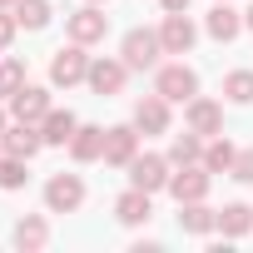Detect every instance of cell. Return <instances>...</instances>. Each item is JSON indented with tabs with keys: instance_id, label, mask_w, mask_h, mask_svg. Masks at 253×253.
I'll return each instance as SVG.
<instances>
[{
	"instance_id": "6da1fadb",
	"label": "cell",
	"mask_w": 253,
	"mask_h": 253,
	"mask_svg": "<svg viewBox=\"0 0 253 253\" xmlns=\"http://www.w3.org/2000/svg\"><path fill=\"white\" fill-rule=\"evenodd\" d=\"M84 80H89V55H84L80 40H70V45L55 50V60H50V84L70 89V84H84Z\"/></svg>"
},
{
	"instance_id": "7a4b0ae2",
	"label": "cell",
	"mask_w": 253,
	"mask_h": 253,
	"mask_svg": "<svg viewBox=\"0 0 253 253\" xmlns=\"http://www.w3.org/2000/svg\"><path fill=\"white\" fill-rule=\"evenodd\" d=\"M159 55H164L159 30H129V35H124V45H119V60L129 65V70H154Z\"/></svg>"
},
{
	"instance_id": "3957f363",
	"label": "cell",
	"mask_w": 253,
	"mask_h": 253,
	"mask_svg": "<svg viewBox=\"0 0 253 253\" xmlns=\"http://www.w3.org/2000/svg\"><path fill=\"white\" fill-rule=\"evenodd\" d=\"M154 94H164L169 104H189V99L199 94V75H194L189 65H164V70L154 75Z\"/></svg>"
},
{
	"instance_id": "277c9868",
	"label": "cell",
	"mask_w": 253,
	"mask_h": 253,
	"mask_svg": "<svg viewBox=\"0 0 253 253\" xmlns=\"http://www.w3.org/2000/svg\"><path fill=\"white\" fill-rule=\"evenodd\" d=\"M169 174H174L169 154H134V164H129V184H134V189H144V194L169 189Z\"/></svg>"
},
{
	"instance_id": "5b68a950",
	"label": "cell",
	"mask_w": 253,
	"mask_h": 253,
	"mask_svg": "<svg viewBox=\"0 0 253 253\" xmlns=\"http://www.w3.org/2000/svg\"><path fill=\"white\" fill-rule=\"evenodd\" d=\"M184 124H189L199 139H213V134H223V104H218V99L194 94V99L184 104Z\"/></svg>"
},
{
	"instance_id": "8992f818",
	"label": "cell",
	"mask_w": 253,
	"mask_h": 253,
	"mask_svg": "<svg viewBox=\"0 0 253 253\" xmlns=\"http://www.w3.org/2000/svg\"><path fill=\"white\" fill-rule=\"evenodd\" d=\"M139 154V129L134 124H114V129H104V164L109 169H129Z\"/></svg>"
},
{
	"instance_id": "52a82bcc",
	"label": "cell",
	"mask_w": 253,
	"mask_h": 253,
	"mask_svg": "<svg viewBox=\"0 0 253 253\" xmlns=\"http://www.w3.org/2000/svg\"><path fill=\"white\" fill-rule=\"evenodd\" d=\"M40 149H45V134H40V124H25V119L5 124V134H0V154H15V159H35Z\"/></svg>"
},
{
	"instance_id": "ba28073f",
	"label": "cell",
	"mask_w": 253,
	"mask_h": 253,
	"mask_svg": "<svg viewBox=\"0 0 253 253\" xmlns=\"http://www.w3.org/2000/svg\"><path fill=\"white\" fill-rule=\"evenodd\" d=\"M80 204H84V179L80 174H55L45 184V209L50 213H75Z\"/></svg>"
},
{
	"instance_id": "9c48e42d",
	"label": "cell",
	"mask_w": 253,
	"mask_h": 253,
	"mask_svg": "<svg viewBox=\"0 0 253 253\" xmlns=\"http://www.w3.org/2000/svg\"><path fill=\"white\" fill-rule=\"evenodd\" d=\"M209 184H213V174H209L204 164H179V174H169V194H174L179 204L209 199Z\"/></svg>"
},
{
	"instance_id": "30bf717a",
	"label": "cell",
	"mask_w": 253,
	"mask_h": 253,
	"mask_svg": "<svg viewBox=\"0 0 253 253\" xmlns=\"http://www.w3.org/2000/svg\"><path fill=\"white\" fill-rule=\"evenodd\" d=\"M50 109H55V104H50V89H40V84H20V89L10 94V114L25 119V124H40Z\"/></svg>"
},
{
	"instance_id": "8fae6325",
	"label": "cell",
	"mask_w": 253,
	"mask_h": 253,
	"mask_svg": "<svg viewBox=\"0 0 253 253\" xmlns=\"http://www.w3.org/2000/svg\"><path fill=\"white\" fill-rule=\"evenodd\" d=\"M124 80H129V65H124V60H89V80H84V84H89L94 94L109 99V94L124 89Z\"/></svg>"
},
{
	"instance_id": "7c38bea8",
	"label": "cell",
	"mask_w": 253,
	"mask_h": 253,
	"mask_svg": "<svg viewBox=\"0 0 253 253\" xmlns=\"http://www.w3.org/2000/svg\"><path fill=\"white\" fill-rule=\"evenodd\" d=\"M159 40H164V55H189V50H194V40H199V30H194V20L179 10V15H164Z\"/></svg>"
},
{
	"instance_id": "4fadbf2b",
	"label": "cell",
	"mask_w": 253,
	"mask_h": 253,
	"mask_svg": "<svg viewBox=\"0 0 253 253\" xmlns=\"http://www.w3.org/2000/svg\"><path fill=\"white\" fill-rule=\"evenodd\" d=\"M134 129L139 134H169V99L164 94H144L134 104Z\"/></svg>"
},
{
	"instance_id": "5bb4252c",
	"label": "cell",
	"mask_w": 253,
	"mask_h": 253,
	"mask_svg": "<svg viewBox=\"0 0 253 253\" xmlns=\"http://www.w3.org/2000/svg\"><path fill=\"white\" fill-rule=\"evenodd\" d=\"M154 194H144V189H124L119 199H114V218L119 223H129V228H139V223H149V213H154V204H149Z\"/></svg>"
},
{
	"instance_id": "9a60e30c",
	"label": "cell",
	"mask_w": 253,
	"mask_h": 253,
	"mask_svg": "<svg viewBox=\"0 0 253 253\" xmlns=\"http://www.w3.org/2000/svg\"><path fill=\"white\" fill-rule=\"evenodd\" d=\"M104 30H109V15H104V10H94V5H84V10H75V15H70V40H80V45L104 40Z\"/></svg>"
},
{
	"instance_id": "2e32d148",
	"label": "cell",
	"mask_w": 253,
	"mask_h": 253,
	"mask_svg": "<svg viewBox=\"0 0 253 253\" xmlns=\"http://www.w3.org/2000/svg\"><path fill=\"white\" fill-rule=\"evenodd\" d=\"M179 228H184V233H194V238H204V233H213V228H218V209H209L204 199L179 204Z\"/></svg>"
},
{
	"instance_id": "e0dca14e",
	"label": "cell",
	"mask_w": 253,
	"mask_h": 253,
	"mask_svg": "<svg viewBox=\"0 0 253 253\" xmlns=\"http://www.w3.org/2000/svg\"><path fill=\"white\" fill-rule=\"evenodd\" d=\"M70 154H75V164H94V159H104V129H99V124H80L75 139H70Z\"/></svg>"
},
{
	"instance_id": "ac0fdd59",
	"label": "cell",
	"mask_w": 253,
	"mask_h": 253,
	"mask_svg": "<svg viewBox=\"0 0 253 253\" xmlns=\"http://www.w3.org/2000/svg\"><path fill=\"white\" fill-rule=\"evenodd\" d=\"M204 25H209V35H213V40H223V45H228V40H238V30H243V15L228 5V0H218V5L209 10V20H204Z\"/></svg>"
},
{
	"instance_id": "d6986e66",
	"label": "cell",
	"mask_w": 253,
	"mask_h": 253,
	"mask_svg": "<svg viewBox=\"0 0 253 253\" xmlns=\"http://www.w3.org/2000/svg\"><path fill=\"white\" fill-rule=\"evenodd\" d=\"M15 248H25V253L50 248V223H45L40 213H25V218L15 223Z\"/></svg>"
},
{
	"instance_id": "ffe728a7",
	"label": "cell",
	"mask_w": 253,
	"mask_h": 253,
	"mask_svg": "<svg viewBox=\"0 0 253 253\" xmlns=\"http://www.w3.org/2000/svg\"><path fill=\"white\" fill-rule=\"evenodd\" d=\"M75 129H80V119H75L70 109H50V114L40 119V134H45V144H70V139H75Z\"/></svg>"
},
{
	"instance_id": "44dd1931",
	"label": "cell",
	"mask_w": 253,
	"mask_h": 253,
	"mask_svg": "<svg viewBox=\"0 0 253 253\" xmlns=\"http://www.w3.org/2000/svg\"><path fill=\"white\" fill-rule=\"evenodd\" d=\"M248 228H253V209L248 204H223L218 209V233L223 238H243Z\"/></svg>"
},
{
	"instance_id": "7402d4cb",
	"label": "cell",
	"mask_w": 253,
	"mask_h": 253,
	"mask_svg": "<svg viewBox=\"0 0 253 253\" xmlns=\"http://www.w3.org/2000/svg\"><path fill=\"white\" fill-rule=\"evenodd\" d=\"M169 164H174V169H179V164H204V144H199L194 129L174 134V144H169Z\"/></svg>"
},
{
	"instance_id": "603a6c76",
	"label": "cell",
	"mask_w": 253,
	"mask_h": 253,
	"mask_svg": "<svg viewBox=\"0 0 253 253\" xmlns=\"http://www.w3.org/2000/svg\"><path fill=\"white\" fill-rule=\"evenodd\" d=\"M233 159H238V149H233L223 134H213V144L204 149V169H209V174H233Z\"/></svg>"
},
{
	"instance_id": "cb8c5ba5",
	"label": "cell",
	"mask_w": 253,
	"mask_h": 253,
	"mask_svg": "<svg viewBox=\"0 0 253 253\" xmlns=\"http://www.w3.org/2000/svg\"><path fill=\"white\" fill-rule=\"evenodd\" d=\"M15 20H20V30H45L50 25V0H15Z\"/></svg>"
},
{
	"instance_id": "d4e9b609",
	"label": "cell",
	"mask_w": 253,
	"mask_h": 253,
	"mask_svg": "<svg viewBox=\"0 0 253 253\" xmlns=\"http://www.w3.org/2000/svg\"><path fill=\"white\" fill-rule=\"evenodd\" d=\"M223 99L228 104H253V70H233L223 80Z\"/></svg>"
},
{
	"instance_id": "484cf974",
	"label": "cell",
	"mask_w": 253,
	"mask_h": 253,
	"mask_svg": "<svg viewBox=\"0 0 253 253\" xmlns=\"http://www.w3.org/2000/svg\"><path fill=\"white\" fill-rule=\"evenodd\" d=\"M30 159H15V154H0V189H20L30 174H25Z\"/></svg>"
},
{
	"instance_id": "4316f807",
	"label": "cell",
	"mask_w": 253,
	"mask_h": 253,
	"mask_svg": "<svg viewBox=\"0 0 253 253\" xmlns=\"http://www.w3.org/2000/svg\"><path fill=\"white\" fill-rule=\"evenodd\" d=\"M20 84H25V65H20V60H0V94L10 99Z\"/></svg>"
},
{
	"instance_id": "83f0119b",
	"label": "cell",
	"mask_w": 253,
	"mask_h": 253,
	"mask_svg": "<svg viewBox=\"0 0 253 253\" xmlns=\"http://www.w3.org/2000/svg\"><path fill=\"white\" fill-rule=\"evenodd\" d=\"M233 179H238V184H253V149H238V159H233Z\"/></svg>"
},
{
	"instance_id": "f1b7e54d",
	"label": "cell",
	"mask_w": 253,
	"mask_h": 253,
	"mask_svg": "<svg viewBox=\"0 0 253 253\" xmlns=\"http://www.w3.org/2000/svg\"><path fill=\"white\" fill-rule=\"evenodd\" d=\"M15 30H20V20H15V10H10V15H0V50H5V45L15 40Z\"/></svg>"
},
{
	"instance_id": "f546056e",
	"label": "cell",
	"mask_w": 253,
	"mask_h": 253,
	"mask_svg": "<svg viewBox=\"0 0 253 253\" xmlns=\"http://www.w3.org/2000/svg\"><path fill=\"white\" fill-rule=\"evenodd\" d=\"M159 5H164L169 15H179V10H189V0H159Z\"/></svg>"
},
{
	"instance_id": "4dcf8cb0",
	"label": "cell",
	"mask_w": 253,
	"mask_h": 253,
	"mask_svg": "<svg viewBox=\"0 0 253 253\" xmlns=\"http://www.w3.org/2000/svg\"><path fill=\"white\" fill-rule=\"evenodd\" d=\"M243 25H248V30H253V5H248V10H243Z\"/></svg>"
},
{
	"instance_id": "1f68e13d",
	"label": "cell",
	"mask_w": 253,
	"mask_h": 253,
	"mask_svg": "<svg viewBox=\"0 0 253 253\" xmlns=\"http://www.w3.org/2000/svg\"><path fill=\"white\" fill-rule=\"evenodd\" d=\"M5 124H10V114H5V109H0V134H5Z\"/></svg>"
},
{
	"instance_id": "d6a6232c",
	"label": "cell",
	"mask_w": 253,
	"mask_h": 253,
	"mask_svg": "<svg viewBox=\"0 0 253 253\" xmlns=\"http://www.w3.org/2000/svg\"><path fill=\"white\" fill-rule=\"evenodd\" d=\"M10 5H15V0H0V10H10Z\"/></svg>"
},
{
	"instance_id": "836d02e7",
	"label": "cell",
	"mask_w": 253,
	"mask_h": 253,
	"mask_svg": "<svg viewBox=\"0 0 253 253\" xmlns=\"http://www.w3.org/2000/svg\"><path fill=\"white\" fill-rule=\"evenodd\" d=\"M89 5H99V0H89Z\"/></svg>"
}]
</instances>
